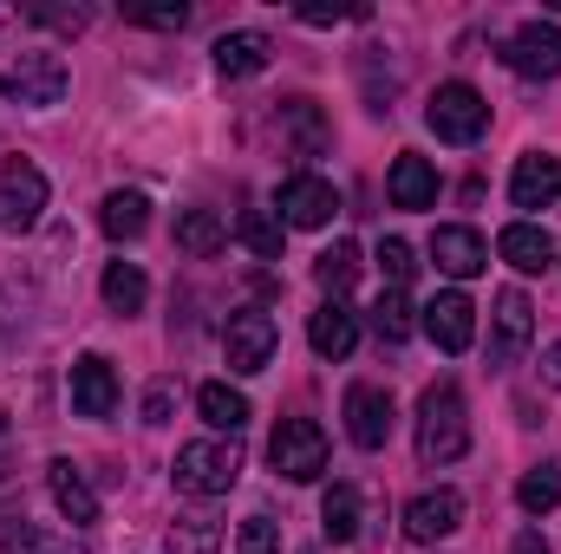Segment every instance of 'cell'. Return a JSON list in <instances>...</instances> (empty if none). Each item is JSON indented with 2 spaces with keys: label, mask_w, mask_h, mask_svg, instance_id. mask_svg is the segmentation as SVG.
Instances as JSON below:
<instances>
[{
  "label": "cell",
  "mask_w": 561,
  "mask_h": 554,
  "mask_svg": "<svg viewBox=\"0 0 561 554\" xmlns=\"http://www.w3.org/2000/svg\"><path fill=\"white\" fill-rule=\"evenodd\" d=\"M170 476H176L183 496H203V503L209 496H229L236 476H242V450H236V437H196V443L176 450Z\"/></svg>",
  "instance_id": "7a4b0ae2"
},
{
  "label": "cell",
  "mask_w": 561,
  "mask_h": 554,
  "mask_svg": "<svg viewBox=\"0 0 561 554\" xmlns=\"http://www.w3.org/2000/svg\"><path fill=\"white\" fill-rule=\"evenodd\" d=\"M431 262H437V275H450V280H477L490 268V242L477 229H463V222H444L431 235Z\"/></svg>",
  "instance_id": "4fadbf2b"
},
{
  "label": "cell",
  "mask_w": 561,
  "mask_h": 554,
  "mask_svg": "<svg viewBox=\"0 0 561 554\" xmlns=\"http://www.w3.org/2000/svg\"><path fill=\"white\" fill-rule=\"evenodd\" d=\"M144 300H150L144 268L138 262H112V268H105V307H112V313H144Z\"/></svg>",
  "instance_id": "4316f807"
},
{
  "label": "cell",
  "mask_w": 561,
  "mask_h": 554,
  "mask_svg": "<svg viewBox=\"0 0 561 554\" xmlns=\"http://www.w3.org/2000/svg\"><path fill=\"white\" fill-rule=\"evenodd\" d=\"M236 235L262 255V262H275L280 255V222L268 216V209H242V222H236Z\"/></svg>",
  "instance_id": "1f68e13d"
},
{
  "label": "cell",
  "mask_w": 561,
  "mask_h": 554,
  "mask_svg": "<svg viewBox=\"0 0 561 554\" xmlns=\"http://www.w3.org/2000/svg\"><path fill=\"white\" fill-rule=\"evenodd\" d=\"M39 209H46V176H39V163L7 157V163H0V229L26 235V229L39 222Z\"/></svg>",
  "instance_id": "52a82bcc"
},
{
  "label": "cell",
  "mask_w": 561,
  "mask_h": 554,
  "mask_svg": "<svg viewBox=\"0 0 561 554\" xmlns=\"http://www.w3.org/2000/svg\"><path fill=\"white\" fill-rule=\"evenodd\" d=\"M529 339H536V307H529L523 287H503L496 293V313H490V359L496 366H516L529 353Z\"/></svg>",
  "instance_id": "ba28073f"
},
{
  "label": "cell",
  "mask_w": 561,
  "mask_h": 554,
  "mask_svg": "<svg viewBox=\"0 0 561 554\" xmlns=\"http://www.w3.org/2000/svg\"><path fill=\"white\" fill-rule=\"evenodd\" d=\"M424 333H431V346L437 353H470V339H477V307H470V293H437L431 307H424Z\"/></svg>",
  "instance_id": "7c38bea8"
},
{
  "label": "cell",
  "mask_w": 561,
  "mask_h": 554,
  "mask_svg": "<svg viewBox=\"0 0 561 554\" xmlns=\"http://www.w3.org/2000/svg\"><path fill=\"white\" fill-rule=\"evenodd\" d=\"M516 503H523V516H549L561 503V470L556 463H536V470L516 483Z\"/></svg>",
  "instance_id": "f1b7e54d"
},
{
  "label": "cell",
  "mask_w": 561,
  "mask_h": 554,
  "mask_svg": "<svg viewBox=\"0 0 561 554\" xmlns=\"http://www.w3.org/2000/svg\"><path fill=\"white\" fill-rule=\"evenodd\" d=\"M39 26H53V33H85L92 26V7H26Z\"/></svg>",
  "instance_id": "d590c367"
},
{
  "label": "cell",
  "mask_w": 561,
  "mask_h": 554,
  "mask_svg": "<svg viewBox=\"0 0 561 554\" xmlns=\"http://www.w3.org/2000/svg\"><path fill=\"white\" fill-rule=\"evenodd\" d=\"M46 483H53V503H59V516H66L72 529H92V522H99V496H92V483H85V470H79L72 457H53Z\"/></svg>",
  "instance_id": "ac0fdd59"
},
{
  "label": "cell",
  "mask_w": 561,
  "mask_h": 554,
  "mask_svg": "<svg viewBox=\"0 0 561 554\" xmlns=\"http://www.w3.org/2000/svg\"><path fill=\"white\" fill-rule=\"evenodd\" d=\"M556 262H561V255H556Z\"/></svg>",
  "instance_id": "ee69618b"
},
{
  "label": "cell",
  "mask_w": 561,
  "mask_h": 554,
  "mask_svg": "<svg viewBox=\"0 0 561 554\" xmlns=\"http://www.w3.org/2000/svg\"><path fill=\"white\" fill-rule=\"evenodd\" d=\"M99 229H105L112 242H138L144 229H150V203H144L138 189H112L105 209H99Z\"/></svg>",
  "instance_id": "603a6c76"
},
{
  "label": "cell",
  "mask_w": 561,
  "mask_h": 554,
  "mask_svg": "<svg viewBox=\"0 0 561 554\" xmlns=\"http://www.w3.org/2000/svg\"><path fill=\"white\" fill-rule=\"evenodd\" d=\"M170 405H176V385L157 379V385L144 392V424H170Z\"/></svg>",
  "instance_id": "74e56055"
},
{
  "label": "cell",
  "mask_w": 561,
  "mask_h": 554,
  "mask_svg": "<svg viewBox=\"0 0 561 554\" xmlns=\"http://www.w3.org/2000/svg\"><path fill=\"white\" fill-rule=\"evenodd\" d=\"M424 125H431L444 143H477L483 131H490V99H483L477 85L450 79V85H437V92H431V105H424Z\"/></svg>",
  "instance_id": "3957f363"
},
{
  "label": "cell",
  "mask_w": 561,
  "mask_h": 554,
  "mask_svg": "<svg viewBox=\"0 0 561 554\" xmlns=\"http://www.w3.org/2000/svg\"><path fill=\"white\" fill-rule=\"evenodd\" d=\"M346 437H353L359 450H386V443H392V392L353 385V392H346Z\"/></svg>",
  "instance_id": "5bb4252c"
},
{
  "label": "cell",
  "mask_w": 561,
  "mask_h": 554,
  "mask_svg": "<svg viewBox=\"0 0 561 554\" xmlns=\"http://www.w3.org/2000/svg\"><path fill=\"white\" fill-rule=\"evenodd\" d=\"M320 535L340 542V549L359 535V489H353V483H333V489L320 496Z\"/></svg>",
  "instance_id": "484cf974"
},
{
  "label": "cell",
  "mask_w": 561,
  "mask_h": 554,
  "mask_svg": "<svg viewBox=\"0 0 561 554\" xmlns=\"http://www.w3.org/2000/svg\"><path fill=\"white\" fill-rule=\"evenodd\" d=\"M353 275H359V249H353V242H333V249H327V255L313 262V280H320V287H327L333 300H340V293L353 287Z\"/></svg>",
  "instance_id": "f546056e"
},
{
  "label": "cell",
  "mask_w": 561,
  "mask_h": 554,
  "mask_svg": "<svg viewBox=\"0 0 561 554\" xmlns=\"http://www.w3.org/2000/svg\"><path fill=\"white\" fill-rule=\"evenodd\" d=\"M66 85H72V72H66V59H59V53H20V59L0 72V99L33 105V112L59 105V99H66Z\"/></svg>",
  "instance_id": "277c9868"
},
{
  "label": "cell",
  "mask_w": 561,
  "mask_h": 554,
  "mask_svg": "<svg viewBox=\"0 0 561 554\" xmlns=\"http://www.w3.org/2000/svg\"><path fill=\"white\" fill-rule=\"evenodd\" d=\"M170 554H216V529L209 522H176L170 529Z\"/></svg>",
  "instance_id": "8d00e7d4"
},
{
  "label": "cell",
  "mask_w": 561,
  "mask_h": 554,
  "mask_svg": "<svg viewBox=\"0 0 561 554\" xmlns=\"http://www.w3.org/2000/svg\"><path fill=\"white\" fill-rule=\"evenodd\" d=\"M386 196H392V209H431V203H437V170H431V157L399 150V157H392V176H386Z\"/></svg>",
  "instance_id": "d6986e66"
},
{
  "label": "cell",
  "mask_w": 561,
  "mask_h": 554,
  "mask_svg": "<svg viewBox=\"0 0 561 554\" xmlns=\"http://www.w3.org/2000/svg\"><path fill=\"white\" fill-rule=\"evenodd\" d=\"M503 66L523 72V79H561V26L556 20H529L510 33L503 46Z\"/></svg>",
  "instance_id": "9c48e42d"
},
{
  "label": "cell",
  "mask_w": 561,
  "mask_h": 554,
  "mask_svg": "<svg viewBox=\"0 0 561 554\" xmlns=\"http://www.w3.org/2000/svg\"><path fill=\"white\" fill-rule=\"evenodd\" d=\"M196 412H203V424H209V430H222V437H236V430L249 424V399H242L236 385H222V379H209V385L196 392Z\"/></svg>",
  "instance_id": "cb8c5ba5"
},
{
  "label": "cell",
  "mask_w": 561,
  "mask_h": 554,
  "mask_svg": "<svg viewBox=\"0 0 561 554\" xmlns=\"http://www.w3.org/2000/svg\"><path fill=\"white\" fill-rule=\"evenodd\" d=\"M0 476H7V470H0Z\"/></svg>",
  "instance_id": "7bdbcfd3"
},
{
  "label": "cell",
  "mask_w": 561,
  "mask_h": 554,
  "mask_svg": "<svg viewBox=\"0 0 561 554\" xmlns=\"http://www.w3.org/2000/svg\"><path fill=\"white\" fill-rule=\"evenodd\" d=\"M412 268H419V262H412V249H405L399 235H386V242H379V275H386V287H405Z\"/></svg>",
  "instance_id": "836d02e7"
},
{
  "label": "cell",
  "mask_w": 561,
  "mask_h": 554,
  "mask_svg": "<svg viewBox=\"0 0 561 554\" xmlns=\"http://www.w3.org/2000/svg\"><path fill=\"white\" fill-rule=\"evenodd\" d=\"M236 554H280V535L268 516H249L242 522V535H236Z\"/></svg>",
  "instance_id": "e575fe53"
},
{
  "label": "cell",
  "mask_w": 561,
  "mask_h": 554,
  "mask_svg": "<svg viewBox=\"0 0 561 554\" xmlns=\"http://www.w3.org/2000/svg\"><path fill=\"white\" fill-rule=\"evenodd\" d=\"M275 346H280L275 313H262V307H242V313H229V326H222V353H229V372H268Z\"/></svg>",
  "instance_id": "8992f818"
},
{
  "label": "cell",
  "mask_w": 561,
  "mask_h": 554,
  "mask_svg": "<svg viewBox=\"0 0 561 554\" xmlns=\"http://www.w3.org/2000/svg\"><path fill=\"white\" fill-rule=\"evenodd\" d=\"M280 131L294 138V157H320L327 150V118H320L313 99H287L280 105Z\"/></svg>",
  "instance_id": "d4e9b609"
},
{
  "label": "cell",
  "mask_w": 561,
  "mask_h": 554,
  "mask_svg": "<svg viewBox=\"0 0 561 554\" xmlns=\"http://www.w3.org/2000/svg\"><path fill=\"white\" fill-rule=\"evenodd\" d=\"M307 339H313V353H320V359H333V366H340V359L359 346V313H353L346 300H327V307L307 320Z\"/></svg>",
  "instance_id": "ffe728a7"
},
{
  "label": "cell",
  "mask_w": 561,
  "mask_h": 554,
  "mask_svg": "<svg viewBox=\"0 0 561 554\" xmlns=\"http://www.w3.org/2000/svg\"><path fill=\"white\" fill-rule=\"evenodd\" d=\"M0 430H7V417H0Z\"/></svg>",
  "instance_id": "b9f144b4"
},
{
  "label": "cell",
  "mask_w": 561,
  "mask_h": 554,
  "mask_svg": "<svg viewBox=\"0 0 561 554\" xmlns=\"http://www.w3.org/2000/svg\"><path fill=\"white\" fill-rule=\"evenodd\" d=\"M542 379H549V385H561V346H549V353H542Z\"/></svg>",
  "instance_id": "60d3db41"
},
{
  "label": "cell",
  "mask_w": 561,
  "mask_h": 554,
  "mask_svg": "<svg viewBox=\"0 0 561 554\" xmlns=\"http://www.w3.org/2000/svg\"><path fill=\"white\" fill-rule=\"evenodd\" d=\"M373 333H379L386 346H405V339H412V300H405V287H386V293H379Z\"/></svg>",
  "instance_id": "83f0119b"
},
{
  "label": "cell",
  "mask_w": 561,
  "mask_h": 554,
  "mask_svg": "<svg viewBox=\"0 0 561 554\" xmlns=\"http://www.w3.org/2000/svg\"><path fill=\"white\" fill-rule=\"evenodd\" d=\"M510 554H549V542H542V529H523V535H516V549Z\"/></svg>",
  "instance_id": "ab89813d"
},
{
  "label": "cell",
  "mask_w": 561,
  "mask_h": 554,
  "mask_svg": "<svg viewBox=\"0 0 561 554\" xmlns=\"http://www.w3.org/2000/svg\"><path fill=\"white\" fill-rule=\"evenodd\" d=\"M72 412L79 417H112L118 412V372H112V359H99V353L72 359Z\"/></svg>",
  "instance_id": "2e32d148"
},
{
  "label": "cell",
  "mask_w": 561,
  "mask_h": 554,
  "mask_svg": "<svg viewBox=\"0 0 561 554\" xmlns=\"http://www.w3.org/2000/svg\"><path fill=\"white\" fill-rule=\"evenodd\" d=\"M353 13H359V7H340V0H333V7H300L307 26H340V20H353Z\"/></svg>",
  "instance_id": "f35d334b"
},
{
  "label": "cell",
  "mask_w": 561,
  "mask_h": 554,
  "mask_svg": "<svg viewBox=\"0 0 561 554\" xmlns=\"http://www.w3.org/2000/svg\"><path fill=\"white\" fill-rule=\"evenodd\" d=\"M463 450H470V405H463V392L450 379H437V385H424V399H419V463L444 470Z\"/></svg>",
  "instance_id": "6da1fadb"
},
{
  "label": "cell",
  "mask_w": 561,
  "mask_h": 554,
  "mask_svg": "<svg viewBox=\"0 0 561 554\" xmlns=\"http://www.w3.org/2000/svg\"><path fill=\"white\" fill-rule=\"evenodd\" d=\"M280 222L287 229H327L333 216H340V189L327 183V176H287L275 196Z\"/></svg>",
  "instance_id": "30bf717a"
},
{
  "label": "cell",
  "mask_w": 561,
  "mask_h": 554,
  "mask_svg": "<svg viewBox=\"0 0 561 554\" xmlns=\"http://www.w3.org/2000/svg\"><path fill=\"white\" fill-rule=\"evenodd\" d=\"M268 463L287 483H313L327 470V430L313 417H280L275 437H268Z\"/></svg>",
  "instance_id": "5b68a950"
},
{
  "label": "cell",
  "mask_w": 561,
  "mask_h": 554,
  "mask_svg": "<svg viewBox=\"0 0 561 554\" xmlns=\"http://www.w3.org/2000/svg\"><path fill=\"white\" fill-rule=\"evenodd\" d=\"M496 255H503L516 275H542V268H556V235H549L542 222H510V229L496 235Z\"/></svg>",
  "instance_id": "e0dca14e"
},
{
  "label": "cell",
  "mask_w": 561,
  "mask_h": 554,
  "mask_svg": "<svg viewBox=\"0 0 561 554\" xmlns=\"http://www.w3.org/2000/svg\"><path fill=\"white\" fill-rule=\"evenodd\" d=\"M0 549L7 554H72L66 542H53V535H39L26 516H0Z\"/></svg>",
  "instance_id": "4dcf8cb0"
},
{
  "label": "cell",
  "mask_w": 561,
  "mask_h": 554,
  "mask_svg": "<svg viewBox=\"0 0 561 554\" xmlns=\"http://www.w3.org/2000/svg\"><path fill=\"white\" fill-rule=\"evenodd\" d=\"M209 53H216V72H222V79H255V72L268 66V53H275V46H268V33L242 26V33H222Z\"/></svg>",
  "instance_id": "44dd1931"
},
{
  "label": "cell",
  "mask_w": 561,
  "mask_h": 554,
  "mask_svg": "<svg viewBox=\"0 0 561 554\" xmlns=\"http://www.w3.org/2000/svg\"><path fill=\"white\" fill-rule=\"evenodd\" d=\"M176 249H183V255H196V262L222 255V249H229L222 216H216V209H183V216H176Z\"/></svg>",
  "instance_id": "7402d4cb"
},
{
  "label": "cell",
  "mask_w": 561,
  "mask_h": 554,
  "mask_svg": "<svg viewBox=\"0 0 561 554\" xmlns=\"http://www.w3.org/2000/svg\"><path fill=\"white\" fill-rule=\"evenodd\" d=\"M463 529V496L444 483V489H424V496H412L405 503V542H419V549H431V542H444V535H457Z\"/></svg>",
  "instance_id": "8fae6325"
},
{
  "label": "cell",
  "mask_w": 561,
  "mask_h": 554,
  "mask_svg": "<svg viewBox=\"0 0 561 554\" xmlns=\"http://www.w3.org/2000/svg\"><path fill=\"white\" fill-rule=\"evenodd\" d=\"M131 26H157V33H183L190 26V7L183 0H163V7H125Z\"/></svg>",
  "instance_id": "d6a6232c"
},
{
  "label": "cell",
  "mask_w": 561,
  "mask_h": 554,
  "mask_svg": "<svg viewBox=\"0 0 561 554\" xmlns=\"http://www.w3.org/2000/svg\"><path fill=\"white\" fill-rule=\"evenodd\" d=\"M510 203H516V209H556L561 203V157H549V150L516 157V170H510Z\"/></svg>",
  "instance_id": "9a60e30c"
}]
</instances>
